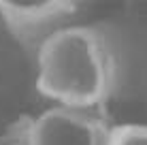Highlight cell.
<instances>
[{
	"label": "cell",
	"mask_w": 147,
	"mask_h": 145,
	"mask_svg": "<svg viewBox=\"0 0 147 145\" xmlns=\"http://www.w3.org/2000/svg\"><path fill=\"white\" fill-rule=\"evenodd\" d=\"M121 81V53L102 26H64L36 49V90L58 107L102 111Z\"/></svg>",
	"instance_id": "obj_1"
},
{
	"label": "cell",
	"mask_w": 147,
	"mask_h": 145,
	"mask_svg": "<svg viewBox=\"0 0 147 145\" xmlns=\"http://www.w3.org/2000/svg\"><path fill=\"white\" fill-rule=\"evenodd\" d=\"M111 126L102 111L51 107L32 117V145H107Z\"/></svg>",
	"instance_id": "obj_2"
},
{
	"label": "cell",
	"mask_w": 147,
	"mask_h": 145,
	"mask_svg": "<svg viewBox=\"0 0 147 145\" xmlns=\"http://www.w3.org/2000/svg\"><path fill=\"white\" fill-rule=\"evenodd\" d=\"M79 11L73 0H2L0 19L17 41L38 45L53 32L68 26V19Z\"/></svg>",
	"instance_id": "obj_3"
},
{
	"label": "cell",
	"mask_w": 147,
	"mask_h": 145,
	"mask_svg": "<svg viewBox=\"0 0 147 145\" xmlns=\"http://www.w3.org/2000/svg\"><path fill=\"white\" fill-rule=\"evenodd\" d=\"M107 145H147V124L111 126Z\"/></svg>",
	"instance_id": "obj_4"
},
{
	"label": "cell",
	"mask_w": 147,
	"mask_h": 145,
	"mask_svg": "<svg viewBox=\"0 0 147 145\" xmlns=\"http://www.w3.org/2000/svg\"><path fill=\"white\" fill-rule=\"evenodd\" d=\"M0 145H32V117L24 115L0 132Z\"/></svg>",
	"instance_id": "obj_5"
}]
</instances>
